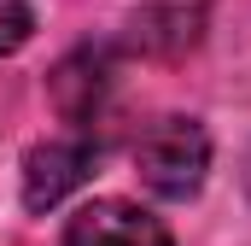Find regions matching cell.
Returning a JSON list of instances; mask_svg holds the SVG:
<instances>
[{
  "label": "cell",
  "mask_w": 251,
  "mask_h": 246,
  "mask_svg": "<svg viewBox=\"0 0 251 246\" xmlns=\"http://www.w3.org/2000/svg\"><path fill=\"white\" fill-rule=\"evenodd\" d=\"M134 170H140V182L158 199H193L204 187V170H210V135H204V123L181 118V112L146 123V135L134 141Z\"/></svg>",
  "instance_id": "obj_1"
},
{
  "label": "cell",
  "mask_w": 251,
  "mask_h": 246,
  "mask_svg": "<svg viewBox=\"0 0 251 246\" xmlns=\"http://www.w3.org/2000/svg\"><path fill=\"white\" fill-rule=\"evenodd\" d=\"M100 164V147L88 135H59V141H41L29 158H24V205L29 211H53L64 205L76 187L94 176Z\"/></svg>",
  "instance_id": "obj_2"
},
{
  "label": "cell",
  "mask_w": 251,
  "mask_h": 246,
  "mask_svg": "<svg viewBox=\"0 0 251 246\" xmlns=\"http://www.w3.org/2000/svg\"><path fill=\"white\" fill-rule=\"evenodd\" d=\"M64 246H176V241L152 211H140L128 199H94L70 217Z\"/></svg>",
  "instance_id": "obj_3"
},
{
  "label": "cell",
  "mask_w": 251,
  "mask_h": 246,
  "mask_svg": "<svg viewBox=\"0 0 251 246\" xmlns=\"http://www.w3.org/2000/svg\"><path fill=\"white\" fill-rule=\"evenodd\" d=\"M111 82H117V59H111V47H76V53L59 59V70L47 76L53 106H59L64 123H88L105 100H111Z\"/></svg>",
  "instance_id": "obj_4"
},
{
  "label": "cell",
  "mask_w": 251,
  "mask_h": 246,
  "mask_svg": "<svg viewBox=\"0 0 251 246\" xmlns=\"http://www.w3.org/2000/svg\"><path fill=\"white\" fill-rule=\"evenodd\" d=\"M204 30V0H146L134 12V47L152 59H181Z\"/></svg>",
  "instance_id": "obj_5"
},
{
  "label": "cell",
  "mask_w": 251,
  "mask_h": 246,
  "mask_svg": "<svg viewBox=\"0 0 251 246\" xmlns=\"http://www.w3.org/2000/svg\"><path fill=\"white\" fill-rule=\"evenodd\" d=\"M29 30H35L29 0H0V53H18L29 41Z\"/></svg>",
  "instance_id": "obj_6"
},
{
  "label": "cell",
  "mask_w": 251,
  "mask_h": 246,
  "mask_svg": "<svg viewBox=\"0 0 251 246\" xmlns=\"http://www.w3.org/2000/svg\"><path fill=\"white\" fill-rule=\"evenodd\" d=\"M246 187H251V158H246Z\"/></svg>",
  "instance_id": "obj_7"
}]
</instances>
